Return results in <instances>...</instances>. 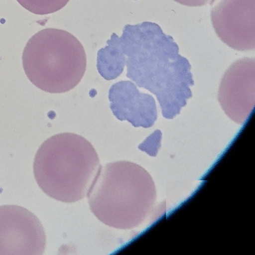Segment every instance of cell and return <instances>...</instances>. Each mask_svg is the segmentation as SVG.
I'll return each mask as SVG.
<instances>
[{
	"label": "cell",
	"instance_id": "cell-5",
	"mask_svg": "<svg viewBox=\"0 0 255 255\" xmlns=\"http://www.w3.org/2000/svg\"><path fill=\"white\" fill-rule=\"evenodd\" d=\"M46 234L38 218L17 205L0 207V255H41Z\"/></svg>",
	"mask_w": 255,
	"mask_h": 255
},
{
	"label": "cell",
	"instance_id": "cell-2",
	"mask_svg": "<svg viewBox=\"0 0 255 255\" xmlns=\"http://www.w3.org/2000/svg\"><path fill=\"white\" fill-rule=\"evenodd\" d=\"M86 197L91 210L101 222L129 230L140 226L152 213L156 189L144 168L122 161L100 165Z\"/></svg>",
	"mask_w": 255,
	"mask_h": 255
},
{
	"label": "cell",
	"instance_id": "cell-4",
	"mask_svg": "<svg viewBox=\"0 0 255 255\" xmlns=\"http://www.w3.org/2000/svg\"><path fill=\"white\" fill-rule=\"evenodd\" d=\"M23 67L29 81L52 94L76 87L86 71V51L74 35L47 28L31 37L23 52Z\"/></svg>",
	"mask_w": 255,
	"mask_h": 255
},
{
	"label": "cell",
	"instance_id": "cell-8",
	"mask_svg": "<svg viewBox=\"0 0 255 255\" xmlns=\"http://www.w3.org/2000/svg\"><path fill=\"white\" fill-rule=\"evenodd\" d=\"M109 99L113 115L135 128H151L157 119L154 98L141 93L132 82L121 81L113 85L110 89Z\"/></svg>",
	"mask_w": 255,
	"mask_h": 255
},
{
	"label": "cell",
	"instance_id": "cell-6",
	"mask_svg": "<svg viewBox=\"0 0 255 255\" xmlns=\"http://www.w3.org/2000/svg\"><path fill=\"white\" fill-rule=\"evenodd\" d=\"M215 32L238 51L255 49V0H221L211 10Z\"/></svg>",
	"mask_w": 255,
	"mask_h": 255
},
{
	"label": "cell",
	"instance_id": "cell-3",
	"mask_svg": "<svg viewBox=\"0 0 255 255\" xmlns=\"http://www.w3.org/2000/svg\"><path fill=\"white\" fill-rule=\"evenodd\" d=\"M100 165L98 153L87 139L64 132L41 144L34 160V175L46 195L74 203L86 196Z\"/></svg>",
	"mask_w": 255,
	"mask_h": 255
},
{
	"label": "cell",
	"instance_id": "cell-7",
	"mask_svg": "<svg viewBox=\"0 0 255 255\" xmlns=\"http://www.w3.org/2000/svg\"><path fill=\"white\" fill-rule=\"evenodd\" d=\"M218 99L228 117L243 125L253 111L255 103V59L234 62L221 80Z\"/></svg>",
	"mask_w": 255,
	"mask_h": 255
},
{
	"label": "cell",
	"instance_id": "cell-1",
	"mask_svg": "<svg viewBox=\"0 0 255 255\" xmlns=\"http://www.w3.org/2000/svg\"><path fill=\"white\" fill-rule=\"evenodd\" d=\"M125 66L128 78L156 95L165 119L175 118L192 98L190 63L156 23L126 25L122 36L113 33L98 52V71L106 80L119 77Z\"/></svg>",
	"mask_w": 255,
	"mask_h": 255
},
{
	"label": "cell",
	"instance_id": "cell-10",
	"mask_svg": "<svg viewBox=\"0 0 255 255\" xmlns=\"http://www.w3.org/2000/svg\"><path fill=\"white\" fill-rule=\"evenodd\" d=\"M177 3L189 7H201L207 5H212L216 0H174Z\"/></svg>",
	"mask_w": 255,
	"mask_h": 255
},
{
	"label": "cell",
	"instance_id": "cell-9",
	"mask_svg": "<svg viewBox=\"0 0 255 255\" xmlns=\"http://www.w3.org/2000/svg\"><path fill=\"white\" fill-rule=\"evenodd\" d=\"M25 9L37 15H46L60 11L70 0H17Z\"/></svg>",
	"mask_w": 255,
	"mask_h": 255
}]
</instances>
